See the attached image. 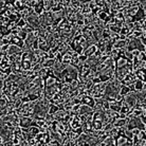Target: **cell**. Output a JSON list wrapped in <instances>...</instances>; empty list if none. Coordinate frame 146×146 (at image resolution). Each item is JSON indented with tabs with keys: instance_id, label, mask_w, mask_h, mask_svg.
<instances>
[{
	"instance_id": "4",
	"label": "cell",
	"mask_w": 146,
	"mask_h": 146,
	"mask_svg": "<svg viewBox=\"0 0 146 146\" xmlns=\"http://www.w3.org/2000/svg\"><path fill=\"white\" fill-rule=\"evenodd\" d=\"M55 64H56V58H52V57L44 59L41 62V65H42L44 68H52V67H54Z\"/></svg>"
},
{
	"instance_id": "20",
	"label": "cell",
	"mask_w": 146,
	"mask_h": 146,
	"mask_svg": "<svg viewBox=\"0 0 146 146\" xmlns=\"http://www.w3.org/2000/svg\"><path fill=\"white\" fill-rule=\"evenodd\" d=\"M92 82L94 83V85L95 84H100V83H102V80H101V77H100V75L99 76H95L93 80H92Z\"/></svg>"
},
{
	"instance_id": "12",
	"label": "cell",
	"mask_w": 146,
	"mask_h": 146,
	"mask_svg": "<svg viewBox=\"0 0 146 146\" xmlns=\"http://www.w3.org/2000/svg\"><path fill=\"white\" fill-rule=\"evenodd\" d=\"M109 13H107L106 11H104V10H102L101 12H99V14L95 15V16H98L99 17V19H101V20H103V21H105L107 18H108V16H109Z\"/></svg>"
},
{
	"instance_id": "8",
	"label": "cell",
	"mask_w": 146,
	"mask_h": 146,
	"mask_svg": "<svg viewBox=\"0 0 146 146\" xmlns=\"http://www.w3.org/2000/svg\"><path fill=\"white\" fill-rule=\"evenodd\" d=\"M11 44H16V46H18V47H20V48H23V46H25V40L21 39V38L18 36H13V38H12V40H11Z\"/></svg>"
},
{
	"instance_id": "13",
	"label": "cell",
	"mask_w": 146,
	"mask_h": 146,
	"mask_svg": "<svg viewBox=\"0 0 146 146\" xmlns=\"http://www.w3.org/2000/svg\"><path fill=\"white\" fill-rule=\"evenodd\" d=\"M69 85H70V90L73 92V91H75V90H77V89H78L80 83H78V80H73Z\"/></svg>"
},
{
	"instance_id": "1",
	"label": "cell",
	"mask_w": 146,
	"mask_h": 146,
	"mask_svg": "<svg viewBox=\"0 0 146 146\" xmlns=\"http://www.w3.org/2000/svg\"><path fill=\"white\" fill-rule=\"evenodd\" d=\"M128 119H122V117H117L112 121V124L114 127H126L128 124Z\"/></svg>"
},
{
	"instance_id": "15",
	"label": "cell",
	"mask_w": 146,
	"mask_h": 146,
	"mask_svg": "<svg viewBox=\"0 0 146 146\" xmlns=\"http://www.w3.org/2000/svg\"><path fill=\"white\" fill-rule=\"evenodd\" d=\"M138 59H139L140 62H146V52L145 51L140 52L139 56H138Z\"/></svg>"
},
{
	"instance_id": "11",
	"label": "cell",
	"mask_w": 146,
	"mask_h": 146,
	"mask_svg": "<svg viewBox=\"0 0 146 146\" xmlns=\"http://www.w3.org/2000/svg\"><path fill=\"white\" fill-rule=\"evenodd\" d=\"M102 145H117V142H115V138H113L111 135H108L106 139L102 142Z\"/></svg>"
},
{
	"instance_id": "14",
	"label": "cell",
	"mask_w": 146,
	"mask_h": 146,
	"mask_svg": "<svg viewBox=\"0 0 146 146\" xmlns=\"http://www.w3.org/2000/svg\"><path fill=\"white\" fill-rule=\"evenodd\" d=\"M93 128H94V130H101V129H103L102 121H93Z\"/></svg>"
},
{
	"instance_id": "7",
	"label": "cell",
	"mask_w": 146,
	"mask_h": 146,
	"mask_svg": "<svg viewBox=\"0 0 146 146\" xmlns=\"http://www.w3.org/2000/svg\"><path fill=\"white\" fill-rule=\"evenodd\" d=\"M71 62H72V56H71V54H70L69 52H66L65 54H62V64L69 66V65H71Z\"/></svg>"
},
{
	"instance_id": "3",
	"label": "cell",
	"mask_w": 146,
	"mask_h": 146,
	"mask_svg": "<svg viewBox=\"0 0 146 146\" xmlns=\"http://www.w3.org/2000/svg\"><path fill=\"white\" fill-rule=\"evenodd\" d=\"M98 50H99V47H98V44H89V46L85 49V54L87 55V56H91V55L94 54Z\"/></svg>"
},
{
	"instance_id": "19",
	"label": "cell",
	"mask_w": 146,
	"mask_h": 146,
	"mask_svg": "<svg viewBox=\"0 0 146 146\" xmlns=\"http://www.w3.org/2000/svg\"><path fill=\"white\" fill-rule=\"evenodd\" d=\"M80 62H86L88 60V56L86 54H83V55H80Z\"/></svg>"
},
{
	"instance_id": "2",
	"label": "cell",
	"mask_w": 146,
	"mask_h": 146,
	"mask_svg": "<svg viewBox=\"0 0 146 146\" xmlns=\"http://www.w3.org/2000/svg\"><path fill=\"white\" fill-rule=\"evenodd\" d=\"M82 104H85V105H88V106L92 107L93 109H94V104H95V101H94V98L91 96V95H85L83 100H82Z\"/></svg>"
},
{
	"instance_id": "6",
	"label": "cell",
	"mask_w": 146,
	"mask_h": 146,
	"mask_svg": "<svg viewBox=\"0 0 146 146\" xmlns=\"http://www.w3.org/2000/svg\"><path fill=\"white\" fill-rule=\"evenodd\" d=\"M127 47H128L127 39H119L117 42L113 44V48H117V49H127Z\"/></svg>"
},
{
	"instance_id": "5",
	"label": "cell",
	"mask_w": 146,
	"mask_h": 146,
	"mask_svg": "<svg viewBox=\"0 0 146 146\" xmlns=\"http://www.w3.org/2000/svg\"><path fill=\"white\" fill-rule=\"evenodd\" d=\"M144 86H145V83H144V80H135V85H133V90L135 92H141L144 90Z\"/></svg>"
},
{
	"instance_id": "9",
	"label": "cell",
	"mask_w": 146,
	"mask_h": 146,
	"mask_svg": "<svg viewBox=\"0 0 146 146\" xmlns=\"http://www.w3.org/2000/svg\"><path fill=\"white\" fill-rule=\"evenodd\" d=\"M32 66H33V64H32L31 60H29V59H23L21 62V71L32 69Z\"/></svg>"
},
{
	"instance_id": "18",
	"label": "cell",
	"mask_w": 146,
	"mask_h": 146,
	"mask_svg": "<svg viewBox=\"0 0 146 146\" xmlns=\"http://www.w3.org/2000/svg\"><path fill=\"white\" fill-rule=\"evenodd\" d=\"M130 131H131V133L132 135H138L140 131H141V128H139V127H133V128H131L130 129Z\"/></svg>"
},
{
	"instance_id": "17",
	"label": "cell",
	"mask_w": 146,
	"mask_h": 146,
	"mask_svg": "<svg viewBox=\"0 0 146 146\" xmlns=\"http://www.w3.org/2000/svg\"><path fill=\"white\" fill-rule=\"evenodd\" d=\"M9 75H10L9 73L4 72V71H1V74H0V80H2V82H3V80H7V78H9Z\"/></svg>"
},
{
	"instance_id": "16",
	"label": "cell",
	"mask_w": 146,
	"mask_h": 146,
	"mask_svg": "<svg viewBox=\"0 0 146 146\" xmlns=\"http://www.w3.org/2000/svg\"><path fill=\"white\" fill-rule=\"evenodd\" d=\"M28 35H29V34L27 33L26 31H23V30H21V31H20V32H19V34H18V35H17V36H18V37H20V38H21V39L26 40V39H27V37H28Z\"/></svg>"
},
{
	"instance_id": "10",
	"label": "cell",
	"mask_w": 146,
	"mask_h": 146,
	"mask_svg": "<svg viewBox=\"0 0 146 146\" xmlns=\"http://www.w3.org/2000/svg\"><path fill=\"white\" fill-rule=\"evenodd\" d=\"M133 91V89L130 87H128V86H126V85H122V87H121L120 91H119V93L120 94H122L123 96H125V95L129 94L130 92Z\"/></svg>"
}]
</instances>
